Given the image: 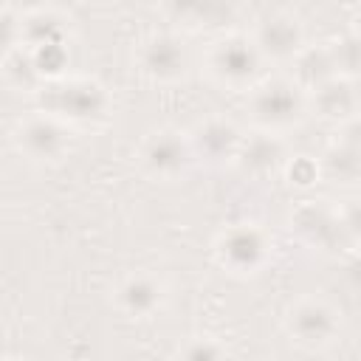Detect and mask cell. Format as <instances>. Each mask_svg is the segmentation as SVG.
Masks as SVG:
<instances>
[{
    "label": "cell",
    "mask_w": 361,
    "mask_h": 361,
    "mask_svg": "<svg viewBox=\"0 0 361 361\" xmlns=\"http://www.w3.org/2000/svg\"><path fill=\"white\" fill-rule=\"evenodd\" d=\"M290 316H293L290 324H296V333L302 336L299 341H307V344L330 341L327 336L333 333L336 322H333V313L324 305H319V302H302Z\"/></svg>",
    "instance_id": "1"
},
{
    "label": "cell",
    "mask_w": 361,
    "mask_h": 361,
    "mask_svg": "<svg viewBox=\"0 0 361 361\" xmlns=\"http://www.w3.org/2000/svg\"><path fill=\"white\" fill-rule=\"evenodd\" d=\"M214 71H220L228 79L245 76L254 71V54L243 42H223L217 56H214Z\"/></svg>",
    "instance_id": "2"
},
{
    "label": "cell",
    "mask_w": 361,
    "mask_h": 361,
    "mask_svg": "<svg viewBox=\"0 0 361 361\" xmlns=\"http://www.w3.org/2000/svg\"><path fill=\"white\" fill-rule=\"evenodd\" d=\"M257 113L262 118H271V121L290 118V113H296V99H293L290 87L288 85H271L268 90H262L257 99Z\"/></svg>",
    "instance_id": "3"
},
{
    "label": "cell",
    "mask_w": 361,
    "mask_h": 361,
    "mask_svg": "<svg viewBox=\"0 0 361 361\" xmlns=\"http://www.w3.org/2000/svg\"><path fill=\"white\" fill-rule=\"evenodd\" d=\"M144 161L152 164L158 172H172V169L180 166L183 152H180V144L175 138H169V133H161L158 138L149 141V147L144 152Z\"/></svg>",
    "instance_id": "4"
},
{
    "label": "cell",
    "mask_w": 361,
    "mask_h": 361,
    "mask_svg": "<svg viewBox=\"0 0 361 361\" xmlns=\"http://www.w3.org/2000/svg\"><path fill=\"white\" fill-rule=\"evenodd\" d=\"M158 288L149 282V279H130L124 288H121V299L127 302L130 313H147L155 307L158 302Z\"/></svg>",
    "instance_id": "5"
}]
</instances>
